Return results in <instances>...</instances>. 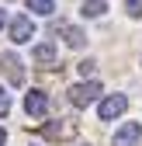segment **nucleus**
<instances>
[{
	"mask_svg": "<svg viewBox=\"0 0 142 146\" xmlns=\"http://www.w3.org/2000/svg\"><path fill=\"white\" fill-rule=\"evenodd\" d=\"M101 98V84L97 80H83V84H73L69 87V104L73 108H87Z\"/></svg>",
	"mask_w": 142,
	"mask_h": 146,
	"instance_id": "f257e3e1",
	"label": "nucleus"
},
{
	"mask_svg": "<svg viewBox=\"0 0 142 146\" xmlns=\"http://www.w3.org/2000/svg\"><path fill=\"white\" fill-rule=\"evenodd\" d=\"M125 108H128V98L125 94H108V98L101 101L97 115H101V122H114L118 115H125Z\"/></svg>",
	"mask_w": 142,
	"mask_h": 146,
	"instance_id": "f03ea898",
	"label": "nucleus"
},
{
	"mask_svg": "<svg viewBox=\"0 0 142 146\" xmlns=\"http://www.w3.org/2000/svg\"><path fill=\"white\" fill-rule=\"evenodd\" d=\"M31 38H35V25H31V17L17 14L14 21H11V42H14V45H24V42H31Z\"/></svg>",
	"mask_w": 142,
	"mask_h": 146,
	"instance_id": "7ed1b4c3",
	"label": "nucleus"
},
{
	"mask_svg": "<svg viewBox=\"0 0 142 146\" xmlns=\"http://www.w3.org/2000/svg\"><path fill=\"white\" fill-rule=\"evenodd\" d=\"M0 70L7 73V80L17 87V84H24V63L14 56V52H0Z\"/></svg>",
	"mask_w": 142,
	"mask_h": 146,
	"instance_id": "20e7f679",
	"label": "nucleus"
},
{
	"mask_svg": "<svg viewBox=\"0 0 142 146\" xmlns=\"http://www.w3.org/2000/svg\"><path fill=\"white\" fill-rule=\"evenodd\" d=\"M24 111L31 118H42L49 111V94H45V90H28V94H24Z\"/></svg>",
	"mask_w": 142,
	"mask_h": 146,
	"instance_id": "39448f33",
	"label": "nucleus"
},
{
	"mask_svg": "<svg viewBox=\"0 0 142 146\" xmlns=\"http://www.w3.org/2000/svg\"><path fill=\"white\" fill-rule=\"evenodd\" d=\"M142 139V122H125V125H121V129L114 132V146H135Z\"/></svg>",
	"mask_w": 142,
	"mask_h": 146,
	"instance_id": "423d86ee",
	"label": "nucleus"
},
{
	"mask_svg": "<svg viewBox=\"0 0 142 146\" xmlns=\"http://www.w3.org/2000/svg\"><path fill=\"white\" fill-rule=\"evenodd\" d=\"M42 132H45L49 139H69V136H76V122H66V118H59V122H49V125H42Z\"/></svg>",
	"mask_w": 142,
	"mask_h": 146,
	"instance_id": "0eeeda50",
	"label": "nucleus"
},
{
	"mask_svg": "<svg viewBox=\"0 0 142 146\" xmlns=\"http://www.w3.org/2000/svg\"><path fill=\"white\" fill-rule=\"evenodd\" d=\"M31 59L42 63V66H56V63H59V52H56L52 42H38V45L31 49Z\"/></svg>",
	"mask_w": 142,
	"mask_h": 146,
	"instance_id": "6e6552de",
	"label": "nucleus"
},
{
	"mask_svg": "<svg viewBox=\"0 0 142 146\" xmlns=\"http://www.w3.org/2000/svg\"><path fill=\"white\" fill-rule=\"evenodd\" d=\"M59 31H62V38H66L69 49H83V45H87L83 28H76V25H59Z\"/></svg>",
	"mask_w": 142,
	"mask_h": 146,
	"instance_id": "1a4fd4ad",
	"label": "nucleus"
},
{
	"mask_svg": "<svg viewBox=\"0 0 142 146\" xmlns=\"http://www.w3.org/2000/svg\"><path fill=\"white\" fill-rule=\"evenodd\" d=\"M104 11H108L104 0H83V7H80L83 17H104Z\"/></svg>",
	"mask_w": 142,
	"mask_h": 146,
	"instance_id": "9d476101",
	"label": "nucleus"
},
{
	"mask_svg": "<svg viewBox=\"0 0 142 146\" xmlns=\"http://www.w3.org/2000/svg\"><path fill=\"white\" fill-rule=\"evenodd\" d=\"M28 11H31V14H42V17H49L52 11H56V0H28Z\"/></svg>",
	"mask_w": 142,
	"mask_h": 146,
	"instance_id": "9b49d317",
	"label": "nucleus"
},
{
	"mask_svg": "<svg viewBox=\"0 0 142 146\" xmlns=\"http://www.w3.org/2000/svg\"><path fill=\"white\" fill-rule=\"evenodd\" d=\"M125 14L128 17H139L142 14V0H125Z\"/></svg>",
	"mask_w": 142,
	"mask_h": 146,
	"instance_id": "f8f14e48",
	"label": "nucleus"
},
{
	"mask_svg": "<svg viewBox=\"0 0 142 146\" xmlns=\"http://www.w3.org/2000/svg\"><path fill=\"white\" fill-rule=\"evenodd\" d=\"M4 115H11V94L0 87V118H4Z\"/></svg>",
	"mask_w": 142,
	"mask_h": 146,
	"instance_id": "ddd939ff",
	"label": "nucleus"
},
{
	"mask_svg": "<svg viewBox=\"0 0 142 146\" xmlns=\"http://www.w3.org/2000/svg\"><path fill=\"white\" fill-rule=\"evenodd\" d=\"M76 70H80V77H94V70H97V63H94V59H83V63H80Z\"/></svg>",
	"mask_w": 142,
	"mask_h": 146,
	"instance_id": "4468645a",
	"label": "nucleus"
},
{
	"mask_svg": "<svg viewBox=\"0 0 142 146\" xmlns=\"http://www.w3.org/2000/svg\"><path fill=\"white\" fill-rule=\"evenodd\" d=\"M4 143H7V132H4V129H0V146H4Z\"/></svg>",
	"mask_w": 142,
	"mask_h": 146,
	"instance_id": "2eb2a0df",
	"label": "nucleus"
},
{
	"mask_svg": "<svg viewBox=\"0 0 142 146\" xmlns=\"http://www.w3.org/2000/svg\"><path fill=\"white\" fill-rule=\"evenodd\" d=\"M4 21H7V14H4V11H0V28H4Z\"/></svg>",
	"mask_w": 142,
	"mask_h": 146,
	"instance_id": "dca6fc26",
	"label": "nucleus"
}]
</instances>
